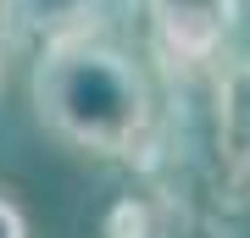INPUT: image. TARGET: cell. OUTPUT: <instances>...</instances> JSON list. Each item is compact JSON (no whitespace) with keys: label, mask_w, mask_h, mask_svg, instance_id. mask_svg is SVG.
Instances as JSON below:
<instances>
[{"label":"cell","mask_w":250,"mask_h":238,"mask_svg":"<svg viewBox=\"0 0 250 238\" xmlns=\"http://www.w3.org/2000/svg\"><path fill=\"white\" fill-rule=\"evenodd\" d=\"M0 78H6V39H0Z\"/></svg>","instance_id":"8992f818"},{"label":"cell","mask_w":250,"mask_h":238,"mask_svg":"<svg viewBox=\"0 0 250 238\" xmlns=\"http://www.w3.org/2000/svg\"><path fill=\"white\" fill-rule=\"evenodd\" d=\"M106 0H0V22L22 44H62L95 34Z\"/></svg>","instance_id":"3957f363"},{"label":"cell","mask_w":250,"mask_h":238,"mask_svg":"<svg viewBox=\"0 0 250 238\" xmlns=\"http://www.w3.org/2000/svg\"><path fill=\"white\" fill-rule=\"evenodd\" d=\"M34 116L72 150L95 155H134L150 133V89L145 72L117 44L83 34L45 44L28 78Z\"/></svg>","instance_id":"6da1fadb"},{"label":"cell","mask_w":250,"mask_h":238,"mask_svg":"<svg viewBox=\"0 0 250 238\" xmlns=\"http://www.w3.org/2000/svg\"><path fill=\"white\" fill-rule=\"evenodd\" d=\"M0 238H28V216L11 194H0Z\"/></svg>","instance_id":"5b68a950"},{"label":"cell","mask_w":250,"mask_h":238,"mask_svg":"<svg viewBox=\"0 0 250 238\" xmlns=\"http://www.w3.org/2000/svg\"><path fill=\"white\" fill-rule=\"evenodd\" d=\"M211 122H217V150L228 166L250 172V55L223 67L211 94Z\"/></svg>","instance_id":"277c9868"},{"label":"cell","mask_w":250,"mask_h":238,"mask_svg":"<svg viewBox=\"0 0 250 238\" xmlns=\"http://www.w3.org/2000/svg\"><path fill=\"white\" fill-rule=\"evenodd\" d=\"M145 17L167 67H206L239 28V0H145Z\"/></svg>","instance_id":"7a4b0ae2"}]
</instances>
